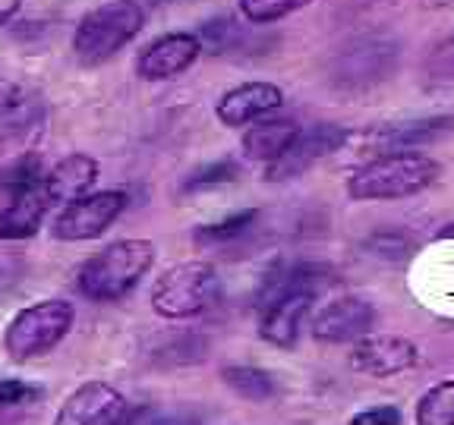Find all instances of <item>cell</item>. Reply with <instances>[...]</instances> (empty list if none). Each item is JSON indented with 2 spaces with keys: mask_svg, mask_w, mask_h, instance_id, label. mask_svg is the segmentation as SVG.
<instances>
[{
  "mask_svg": "<svg viewBox=\"0 0 454 425\" xmlns=\"http://www.w3.org/2000/svg\"><path fill=\"white\" fill-rule=\"evenodd\" d=\"M155 4H164V0H155Z\"/></svg>",
  "mask_w": 454,
  "mask_h": 425,
  "instance_id": "obj_34",
  "label": "cell"
},
{
  "mask_svg": "<svg viewBox=\"0 0 454 425\" xmlns=\"http://www.w3.org/2000/svg\"><path fill=\"white\" fill-rule=\"evenodd\" d=\"M26 107H28L26 92H22L13 79H7L4 73H0V120H4V127L13 123Z\"/></svg>",
  "mask_w": 454,
  "mask_h": 425,
  "instance_id": "obj_29",
  "label": "cell"
},
{
  "mask_svg": "<svg viewBox=\"0 0 454 425\" xmlns=\"http://www.w3.org/2000/svg\"><path fill=\"white\" fill-rule=\"evenodd\" d=\"M312 0H240V13L253 26H269V22L287 19L297 10L309 7Z\"/></svg>",
  "mask_w": 454,
  "mask_h": 425,
  "instance_id": "obj_24",
  "label": "cell"
},
{
  "mask_svg": "<svg viewBox=\"0 0 454 425\" xmlns=\"http://www.w3.org/2000/svg\"><path fill=\"white\" fill-rule=\"evenodd\" d=\"M297 133L300 127L294 120H287V117H262V120L249 123V129L240 139V149L249 161L269 167L271 161H278L284 151L291 149V142L297 139Z\"/></svg>",
  "mask_w": 454,
  "mask_h": 425,
  "instance_id": "obj_18",
  "label": "cell"
},
{
  "mask_svg": "<svg viewBox=\"0 0 454 425\" xmlns=\"http://www.w3.org/2000/svg\"><path fill=\"white\" fill-rule=\"evenodd\" d=\"M155 243L152 240H114L101 252H95L79 268V293L95 303H114L136 290V283L149 274L155 265Z\"/></svg>",
  "mask_w": 454,
  "mask_h": 425,
  "instance_id": "obj_2",
  "label": "cell"
},
{
  "mask_svg": "<svg viewBox=\"0 0 454 425\" xmlns=\"http://www.w3.org/2000/svg\"><path fill=\"white\" fill-rule=\"evenodd\" d=\"M348 142L350 133L344 127H338V123H316V127L300 129L297 139L291 142V149L265 167V180L278 183V180L300 177V174H306V170L316 167L319 161H325L328 155L340 151Z\"/></svg>",
  "mask_w": 454,
  "mask_h": 425,
  "instance_id": "obj_10",
  "label": "cell"
},
{
  "mask_svg": "<svg viewBox=\"0 0 454 425\" xmlns=\"http://www.w3.org/2000/svg\"><path fill=\"white\" fill-rule=\"evenodd\" d=\"M152 309L168 321H190L215 309L221 299V277L208 262H180L152 287Z\"/></svg>",
  "mask_w": 454,
  "mask_h": 425,
  "instance_id": "obj_4",
  "label": "cell"
},
{
  "mask_svg": "<svg viewBox=\"0 0 454 425\" xmlns=\"http://www.w3.org/2000/svg\"><path fill=\"white\" fill-rule=\"evenodd\" d=\"M44 397V390L22 378H0V410H13V406H32Z\"/></svg>",
  "mask_w": 454,
  "mask_h": 425,
  "instance_id": "obj_28",
  "label": "cell"
},
{
  "mask_svg": "<svg viewBox=\"0 0 454 425\" xmlns=\"http://www.w3.org/2000/svg\"><path fill=\"white\" fill-rule=\"evenodd\" d=\"M221 382L234 390L240 400H249V404H269V400L278 397L275 375L262 366H247V362L227 366L224 372H221Z\"/></svg>",
  "mask_w": 454,
  "mask_h": 425,
  "instance_id": "obj_20",
  "label": "cell"
},
{
  "mask_svg": "<svg viewBox=\"0 0 454 425\" xmlns=\"http://www.w3.org/2000/svg\"><path fill=\"white\" fill-rule=\"evenodd\" d=\"M397 66V44L388 35H360L332 60V82L344 92H360L385 82Z\"/></svg>",
  "mask_w": 454,
  "mask_h": 425,
  "instance_id": "obj_6",
  "label": "cell"
},
{
  "mask_svg": "<svg viewBox=\"0 0 454 425\" xmlns=\"http://www.w3.org/2000/svg\"><path fill=\"white\" fill-rule=\"evenodd\" d=\"M129 205V196L123 189H101L89 192V196L76 198L70 205L57 212L51 220V234L60 243H89L98 240L114 227V220L121 218Z\"/></svg>",
  "mask_w": 454,
  "mask_h": 425,
  "instance_id": "obj_7",
  "label": "cell"
},
{
  "mask_svg": "<svg viewBox=\"0 0 454 425\" xmlns=\"http://www.w3.org/2000/svg\"><path fill=\"white\" fill-rule=\"evenodd\" d=\"M142 26H145V13L136 0H107L79 19L73 32V54L85 66L105 64L139 35Z\"/></svg>",
  "mask_w": 454,
  "mask_h": 425,
  "instance_id": "obj_5",
  "label": "cell"
},
{
  "mask_svg": "<svg viewBox=\"0 0 454 425\" xmlns=\"http://www.w3.org/2000/svg\"><path fill=\"white\" fill-rule=\"evenodd\" d=\"M442 177V164L423 151H391L376 155L348 180V196L354 202H391L411 198L429 189Z\"/></svg>",
  "mask_w": 454,
  "mask_h": 425,
  "instance_id": "obj_1",
  "label": "cell"
},
{
  "mask_svg": "<svg viewBox=\"0 0 454 425\" xmlns=\"http://www.w3.org/2000/svg\"><path fill=\"white\" fill-rule=\"evenodd\" d=\"M22 0H0V26H7L16 13H20Z\"/></svg>",
  "mask_w": 454,
  "mask_h": 425,
  "instance_id": "obj_32",
  "label": "cell"
},
{
  "mask_svg": "<svg viewBox=\"0 0 454 425\" xmlns=\"http://www.w3.org/2000/svg\"><path fill=\"white\" fill-rule=\"evenodd\" d=\"M419 362V347L397 334H366L350 350V366L369 378L404 375Z\"/></svg>",
  "mask_w": 454,
  "mask_h": 425,
  "instance_id": "obj_11",
  "label": "cell"
},
{
  "mask_svg": "<svg viewBox=\"0 0 454 425\" xmlns=\"http://www.w3.org/2000/svg\"><path fill=\"white\" fill-rule=\"evenodd\" d=\"M379 312L376 305L363 297H338L322 305L309 321V334L322 347H340V344H356L376 328Z\"/></svg>",
  "mask_w": 454,
  "mask_h": 425,
  "instance_id": "obj_8",
  "label": "cell"
},
{
  "mask_svg": "<svg viewBox=\"0 0 454 425\" xmlns=\"http://www.w3.org/2000/svg\"><path fill=\"white\" fill-rule=\"evenodd\" d=\"M129 425H192V419L180 413H152V410H133Z\"/></svg>",
  "mask_w": 454,
  "mask_h": 425,
  "instance_id": "obj_31",
  "label": "cell"
},
{
  "mask_svg": "<svg viewBox=\"0 0 454 425\" xmlns=\"http://www.w3.org/2000/svg\"><path fill=\"white\" fill-rule=\"evenodd\" d=\"M76 309L67 299H38L10 319L4 331V353L13 362H32L54 353L73 331Z\"/></svg>",
  "mask_w": 454,
  "mask_h": 425,
  "instance_id": "obj_3",
  "label": "cell"
},
{
  "mask_svg": "<svg viewBox=\"0 0 454 425\" xmlns=\"http://www.w3.org/2000/svg\"><path fill=\"white\" fill-rule=\"evenodd\" d=\"M208 350H212L208 337H202L196 331H180L164 337L161 344H155L149 356L161 368H184V366H196V362H206Z\"/></svg>",
  "mask_w": 454,
  "mask_h": 425,
  "instance_id": "obj_19",
  "label": "cell"
},
{
  "mask_svg": "<svg viewBox=\"0 0 454 425\" xmlns=\"http://www.w3.org/2000/svg\"><path fill=\"white\" fill-rule=\"evenodd\" d=\"M98 161L92 155H82V151H73L64 155L57 164H51L42 177V189L48 196V202L54 208H64L76 198L89 196L98 183Z\"/></svg>",
  "mask_w": 454,
  "mask_h": 425,
  "instance_id": "obj_15",
  "label": "cell"
},
{
  "mask_svg": "<svg viewBox=\"0 0 454 425\" xmlns=\"http://www.w3.org/2000/svg\"><path fill=\"white\" fill-rule=\"evenodd\" d=\"M259 224V212H237L224 220H215V224H202L192 230V243L199 249H227L234 246V243L247 240L249 234L255 230Z\"/></svg>",
  "mask_w": 454,
  "mask_h": 425,
  "instance_id": "obj_21",
  "label": "cell"
},
{
  "mask_svg": "<svg viewBox=\"0 0 454 425\" xmlns=\"http://www.w3.org/2000/svg\"><path fill=\"white\" fill-rule=\"evenodd\" d=\"M435 236H439V240H454V220H448V224L442 227V230Z\"/></svg>",
  "mask_w": 454,
  "mask_h": 425,
  "instance_id": "obj_33",
  "label": "cell"
},
{
  "mask_svg": "<svg viewBox=\"0 0 454 425\" xmlns=\"http://www.w3.org/2000/svg\"><path fill=\"white\" fill-rule=\"evenodd\" d=\"M350 425H404V413L395 404H382V406H369V410H360Z\"/></svg>",
  "mask_w": 454,
  "mask_h": 425,
  "instance_id": "obj_30",
  "label": "cell"
},
{
  "mask_svg": "<svg viewBox=\"0 0 454 425\" xmlns=\"http://www.w3.org/2000/svg\"><path fill=\"white\" fill-rule=\"evenodd\" d=\"M284 104V92L275 82H243L227 89L224 95L215 104V117H218L224 127H249V123L262 120L271 111Z\"/></svg>",
  "mask_w": 454,
  "mask_h": 425,
  "instance_id": "obj_14",
  "label": "cell"
},
{
  "mask_svg": "<svg viewBox=\"0 0 454 425\" xmlns=\"http://www.w3.org/2000/svg\"><path fill=\"white\" fill-rule=\"evenodd\" d=\"M454 133V117H423V120H407V123H391V127L372 129L369 142L379 155H391V151H417L423 145H435V142L448 139Z\"/></svg>",
  "mask_w": 454,
  "mask_h": 425,
  "instance_id": "obj_16",
  "label": "cell"
},
{
  "mask_svg": "<svg viewBox=\"0 0 454 425\" xmlns=\"http://www.w3.org/2000/svg\"><path fill=\"white\" fill-rule=\"evenodd\" d=\"M51 202L42 189V180L26 189L7 196V205L0 208V240L16 243V240H28L42 230L44 218L51 212Z\"/></svg>",
  "mask_w": 454,
  "mask_h": 425,
  "instance_id": "obj_17",
  "label": "cell"
},
{
  "mask_svg": "<svg viewBox=\"0 0 454 425\" xmlns=\"http://www.w3.org/2000/svg\"><path fill=\"white\" fill-rule=\"evenodd\" d=\"M423 76L429 82H454V35H448L426 54Z\"/></svg>",
  "mask_w": 454,
  "mask_h": 425,
  "instance_id": "obj_27",
  "label": "cell"
},
{
  "mask_svg": "<svg viewBox=\"0 0 454 425\" xmlns=\"http://www.w3.org/2000/svg\"><path fill=\"white\" fill-rule=\"evenodd\" d=\"M417 425H454V378L433 384L423 397L417 400V413H413Z\"/></svg>",
  "mask_w": 454,
  "mask_h": 425,
  "instance_id": "obj_22",
  "label": "cell"
},
{
  "mask_svg": "<svg viewBox=\"0 0 454 425\" xmlns=\"http://www.w3.org/2000/svg\"><path fill=\"white\" fill-rule=\"evenodd\" d=\"M202 50L208 54H224V50H234L240 44V26L234 19H212L196 32Z\"/></svg>",
  "mask_w": 454,
  "mask_h": 425,
  "instance_id": "obj_25",
  "label": "cell"
},
{
  "mask_svg": "<svg viewBox=\"0 0 454 425\" xmlns=\"http://www.w3.org/2000/svg\"><path fill=\"white\" fill-rule=\"evenodd\" d=\"M202 54V42L196 32H170V35L155 38L152 44L139 50L136 57V73L149 82H164L180 73H186Z\"/></svg>",
  "mask_w": 454,
  "mask_h": 425,
  "instance_id": "obj_12",
  "label": "cell"
},
{
  "mask_svg": "<svg viewBox=\"0 0 454 425\" xmlns=\"http://www.w3.org/2000/svg\"><path fill=\"white\" fill-rule=\"evenodd\" d=\"M133 406L107 382H85L67 397L54 425H129Z\"/></svg>",
  "mask_w": 454,
  "mask_h": 425,
  "instance_id": "obj_9",
  "label": "cell"
},
{
  "mask_svg": "<svg viewBox=\"0 0 454 425\" xmlns=\"http://www.w3.org/2000/svg\"><path fill=\"white\" fill-rule=\"evenodd\" d=\"M237 177H240L237 161H212L206 167H199L192 177H186L184 192H202V189H212V186H227L234 183Z\"/></svg>",
  "mask_w": 454,
  "mask_h": 425,
  "instance_id": "obj_26",
  "label": "cell"
},
{
  "mask_svg": "<svg viewBox=\"0 0 454 425\" xmlns=\"http://www.w3.org/2000/svg\"><path fill=\"white\" fill-rule=\"evenodd\" d=\"M417 236L411 230H401V227H385V230H376L372 236H366L363 249L376 259H388V262H404L417 252Z\"/></svg>",
  "mask_w": 454,
  "mask_h": 425,
  "instance_id": "obj_23",
  "label": "cell"
},
{
  "mask_svg": "<svg viewBox=\"0 0 454 425\" xmlns=\"http://www.w3.org/2000/svg\"><path fill=\"white\" fill-rule=\"evenodd\" d=\"M316 297L303 290H291L271 303L259 305V337L278 350H294L300 344Z\"/></svg>",
  "mask_w": 454,
  "mask_h": 425,
  "instance_id": "obj_13",
  "label": "cell"
}]
</instances>
